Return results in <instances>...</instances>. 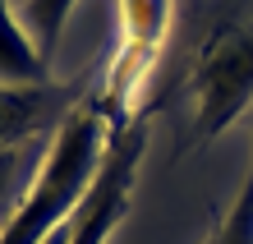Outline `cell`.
<instances>
[{"label": "cell", "instance_id": "2", "mask_svg": "<svg viewBox=\"0 0 253 244\" xmlns=\"http://www.w3.org/2000/svg\"><path fill=\"white\" fill-rule=\"evenodd\" d=\"M253 101V23H235L198 51L193 65V139H221Z\"/></svg>", "mask_w": 253, "mask_h": 244}, {"label": "cell", "instance_id": "6", "mask_svg": "<svg viewBox=\"0 0 253 244\" xmlns=\"http://www.w3.org/2000/svg\"><path fill=\"white\" fill-rule=\"evenodd\" d=\"M0 83H51V60L42 55L9 0H0Z\"/></svg>", "mask_w": 253, "mask_h": 244}, {"label": "cell", "instance_id": "4", "mask_svg": "<svg viewBox=\"0 0 253 244\" xmlns=\"http://www.w3.org/2000/svg\"><path fill=\"white\" fill-rule=\"evenodd\" d=\"M143 152H147V120L143 115L120 120L115 134H111V152H106V161H101V175L92 180L79 217L69 221V244H106L120 231L125 212L133 203Z\"/></svg>", "mask_w": 253, "mask_h": 244}, {"label": "cell", "instance_id": "9", "mask_svg": "<svg viewBox=\"0 0 253 244\" xmlns=\"http://www.w3.org/2000/svg\"><path fill=\"white\" fill-rule=\"evenodd\" d=\"M19 180H23V152H0V226L9 221V212L23 198Z\"/></svg>", "mask_w": 253, "mask_h": 244}, {"label": "cell", "instance_id": "7", "mask_svg": "<svg viewBox=\"0 0 253 244\" xmlns=\"http://www.w3.org/2000/svg\"><path fill=\"white\" fill-rule=\"evenodd\" d=\"M74 9H79V0H28L23 5V28L33 33L46 60H55V51H60V37Z\"/></svg>", "mask_w": 253, "mask_h": 244}, {"label": "cell", "instance_id": "1", "mask_svg": "<svg viewBox=\"0 0 253 244\" xmlns=\"http://www.w3.org/2000/svg\"><path fill=\"white\" fill-rule=\"evenodd\" d=\"M111 134H115L111 111L97 97H83L69 111V120L55 129L19 207L0 226V244H46L55 231H65L79 217L92 180L101 175V161L111 152Z\"/></svg>", "mask_w": 253, "mask_h": 244}, {"label": "cell", "instance_id": "8", "mask_svg": "<svg viewBox=\"0 0 253 244\" xmlns=\"http://www.w3.org/2000/svg\"><path fill=\"white\" fill-rule=\"evenodd\" d=\"M207 244H253V171H249L240 198L230 203V212L221 217L216 235L207 240Z\"/></svg>", "mask_w": 253, "mask_h": 244}, {"label": "cell", "instance_id": "5", "mask_svg": "<svg viewBox=\"0 0 253 244\" xmlns=\"http://www.w3.org/2000/svg\"><path fill=\"white\" fill-rule=\"evenodd\" d=\"M74 83H0V152H23L37 134L60 129L79 106Z\"/></svg>", "mask_w": 253, "mask_h": 244}, {"label": "cell", "instance_id": "3", "mask_svg": "<svg viewBox=\"0 0 253 244\" xmlns=\"http://www.w3.org/2000/svg\"><path fill=\"white\" fill-rule=\"evenodd\" d=\"M175 19V0H120V42H115L111 74L101 83L97 101L111 111V120H133L138 93L147 88V74L157 69V55L166 47Z\"/></svg>", "mask_w": 253, "mask_h": 244}]
</instances>
